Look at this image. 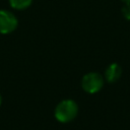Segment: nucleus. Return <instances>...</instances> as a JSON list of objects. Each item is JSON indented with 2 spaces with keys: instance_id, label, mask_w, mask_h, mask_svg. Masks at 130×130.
Masks as SVG:
<instances>
[{
  "instance_id": "nucleus-1",
  "label": "nucleus",
  "mask_w": 130,
  "mask_h": 130,
  "mask_svg": "<svg viewBox=\"0 0 130 130\" xmlns=\"http://www.w3.org/2000/svg\"><path fill=\"white\" fill-rule=\"evenodd\" d=\"M78 114V106L72 100H64L55 108V118L61 123L71 122Z\"/></svg>"
},
{
  "instance_id": "nucleus-2",
  "label": "nucleus",
  "mask_w": 130,
  "mask_h": 130,
  "mask_svg": "<svg viewBox=\"0 0 130 130\" xmlns=\"http://www.w3.org/2000/svg\"><path fill=\"white\" fill-rule=\"evenodd\" d=\"M104 78L98 72H88L81 79V87L87 93H95L102 89Z\"/></svg>"
},
{
  "instance_id": "nucleus-3",
  "label": "nucleus",
  "mask_w": 130,
  "mask_h": 130,
  "mask_svg": "<svg viewBox=\"0 0 130 130\" xmlns=\"http://www.w3.org/2000/svg\"><path fill=\"white\" fill-rule=\"evenodd\" d=\"M17 24V18L12 12L5 9H0V34L7 35L14 31Z\"/></svg>"
},
{
  "instance_id": "nucleus-4",
  "label": "nucleus",
  "mask_w": 130,
  "mask_h": 130,
  "mask_svg": "<svg viewBox=\"0 0 130 130\" xmlns=\"http://www.w3.org/2000/svg\"><path fill=\"white\" fill-rule=\"evenodd\" d=\"M122 75V68L118 63L110 64L105 71V78L108 82L113 83L116 82Z\"/></svg>"
},
{
  "instance_id": "nucleus-5",
  "label": "nucleus",
  "mask_w": 130,
  "mask_h": 130,
  "mask_svg": "<svg viewBox=\"0 0 130 130\" xmlns=\"http://www.w3.org/2000/svg\"><path fill=\"white\" fill-rule=\"evenodd\" d=\"M32 0H9V4L16 10H23L30 6Z\"/></svg>"
},
{
  "instance_id": "nucleus-6",
  "label": "nucleus",
  "mask_w": 130,
  "mask_h": 130,
  "mask_svg": "<svg viewBox=\"0 0 130 130\" xmlns=\"http://www.w3.org/2000/svg\"><path fill=\"white\" fill-rule=\"evenodd\" d=\"M122 15L125 19L130 20V3H125L124 6L122 7Z\"/></svg>"
},
{
  "instance_id": "nucleus-7",
  "label": "nucleus",
  "mask_w": 130,
  "mask_h": 130,
  "mask_svg": "<svg viewBox=\"0 0 130 130\" xmlns=\"http://www.w3.org/2000/svg\"><path fill=\"white\" fill-rule=\"evenodd\" d=\"M123 3H130V0H121Z\"/></svg>"
},
{
  "instance_id": "nucleus-8",
  "label": "nucleus",
  "mask_w": 130,
  "mask_h": 130,
  "mask_svg": "<svg viewBox=\"0 0 130 130\" xmlns=\"http://www.w3.org/2000/svg\"><path fill=\"white\" fill-rule=\"evenodd\" d=\"M1 104H2V98H1V94H0V106H1Z\"/></svg>"
}]
</instances>
